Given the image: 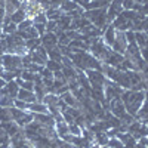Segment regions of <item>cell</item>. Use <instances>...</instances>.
<instances>
[{
    "label": "cell",
    "instance_id": "cell-1",
    "mask_svg": "<svg viewBox=\"0 0 148 148\" xmlns=\"http://www.w3.org/2000/svg\"><path fill=\"white\" fill-rule=\"evenodd\" d=\"M121 101L126 107V111L129 114L136 117L138 111L141 110L142 104H144V99H145V90H139V92H135V90H125L121 93Z\"/></svg>",
    "mask_w": 148,
    "mask_h": 148
},
{
    "label": "cell",
    "instance_id": "cell-2",
    "mask_svg": "<svg viewBox=\"0 0 148 148\" xmlns=\"http://www.w3.org/2000/svg\"><path fill=\"white\" fill-rule=\"evenodd\" d=\"M0 62H2L3 70L16 73L18 76L22 71V59L18 55H12V53H5L3 56H0Z\"/></svg>",
    "mask_w": 148,
    "mask_h": 148
},
{
    "label": "cell",
    "instance_id": "cell-3",
    "mask_svg": "<svg viewBox=\"0 0 148 148\" xmlns=\"http://www.w3.org/2000/svg\"><path fill=\"white\" fill-rule=\"evenodd\" d=\"M125 92V89L119 86L116 82H111V80H105L104 83V96H105V101L110 102L111 99H114V98H120L121 93Z\"/></svg>",
    "mask_w": 148,
    "mask_h": 148
},
{
    "label": "cell",
    "instance_id": "cell-4",
    "mask_svg": "<svg viewBox=\"0 0 148 148\" xmlns=\"http://www.w3.org/2000/svg\"><path fill=\"white\" fill-rule=\"evenodd\" d=\"M108 111H110V113L113 114L114 117H117V119H120V120L127 114L126 107H125V104H123L121 98H114V99H111V101L108 102Z\"/></svg>",
    "mask_w": 148,
    "mask_h": 148
},
{
    "label": "cell",
    "instance_id": "cell-5",
    "mask_svg": "<svg viewBox=\"0 0 148 148\" xmlns=\"http://www.w3.org/2000/svg\"><path fill=\"white\" fill-rule=\"evenodd\" d=\"M123 12L121 0H113L107 8V24H111Z\"/></svg>",
    "mask_w": 148,
    "mask_h": 148
},
{
    "label": "cell",
    "instance_id": "cell-6",
    "mask_svg": "<svg viewBox=\"0 0 148 148\" xmlns=\"http://www.w3.org/2000/svg\"><path fill=\"white\" fill-rule=\"evenodd\" d=\"M117 31V30H116ZM114 52L120 53V55H125L126 53V49H127V40H126V34L125 31H117L116 33V42L114 45L111 46Z\"/></svg>",
    "mask_w": 148,
    "mask_h": 148
},
{
    "label": "cell",
    "instance_id": "cell-7",
    "mask_svg": "<svg viewBox=\"0 0 148 148\" xmlns=\"http://www.w3.org/2000/svg\"><path fill=\"white\" fill-rule=\"evenodd\" d=\"M123 59H125V55H120V53L114 52L113 49H111V52L108 53V56L105 58V61H104L102 64H107V65H111V67H116V68L121 70Z\"/></svg>",
    "mask_w": 148,
    "mask_h": 148
},
{
    "label": "cell",
    "instance_id": "cell-8",
    "mask_svg": "<svg viewBox=\"0 0 148 148\" xmlns=\"http://www.w3.org/2000/svg\"><path fill=\"white\" fill-rule=\"evenodd\" d=\"M40 40H42V46L46 51H51V49L58 46V36L55 33H45L40 37Z\"/></svg>",
    "mask_w": 148,
    "mask_h": 148
},
{
    "label": "cell",
    "instance_id": "cell-9",
    "mask_svg": "<svg viewBox=\"0 0 148 148\" xmlns=\"http://www.w3.org/2000/svg\"><path fill=\"white\" fill-rule=\"evenodd\" d=\"M116 28L111 25V24H108V25L104 28V31H102V40H104V43L107 45V46H113L114 45V42H116Z\"/></svg>",
    "mask_w": 148,
    "mask_h": 148
},
{
    "label": "cell",
    "instance_id": "cell-10",
    "mask_svg": "<svg viewBox=\"0 0 148 148\" xmlns=\"http://www.w3.org/2000/svg\"><path fill=\"white\" fill-rule=\"evenodd\" d=\"M71 21L73 18L68 14H64L58 21H56V25H58V31H68L71 28Z\"/></svg>",
    "mask_w": 148,
    "mask_h": 148
},
{
    "label": "cell",
    "instance_id": "cell-11",
    "mask_svg": "<svg viewBox=\"0 0 148 148\" xmlns=\"http://www.w3.org/2000/svg\"><path fill=\"white\" fill-rule=\"evenodd\" d=\"M0 126H2L5 130H6V133L9 135V136L12 138L14 135H16L22 127H19L18 126V123L16 121H6V123H0Z\"/></svg>",
    "mask_w": 148,
    "mask_h": 148
},
{
    "label": "cell",
    "instance_id": "cell-12",
    "mask_svg": "<svg viewBox=\"0 0 148 148\" xmlns=\"http://www.w3.org/2000/svg\"><path fill=\"white\" fill-rule=\"evenodd\" d=\"M16 98H18V99H21V101H24V102H28V104H33V102L37 101L34 92H30V90H25V89H19Z\"/></svg>",
    "mask_w": 148,
    "mask_h": 148
},
{
    "label": "cell",
    "instance_id": "cell-13",
    "mask_svg": "<svg viewBox=\"0 0 148 148\" xmlns=\"http://www.w3.org/2000/svg\"><path fill=\"white\" fill-rule=\"evenodd\" d=\"M28 111H30V113H33V114H36V113L46 114V113H49V108H47V105H46L45 102H37V101H36V102L30 104Z\"/></svg>",
    "mask_w": 148,
    "mask_h": 148
},
{
    "label": "cell",
    "instance_id": "cell-14",
    "mask_svg": "<svg viewBox=\"0 0 148 148\" xmlns=\"http://www.w3.org/2000/svg\"><path fill=\"white\" fill-rule=\"evenodd\" d=\"M135 40L139 49H145L148 46V34L145 31H135Z\"/></svg>",
    "mask_w": 148,
    "mask_h": 148
},
{
    "label": "cell",
    "instance_id": "cell-15",
    "mask_svg": "<svg viewBox=\"0 0 148 148\" xmlns=\"http://www.w3.org/2000/svg\"><path fill=\"white\" fill-rule=\"evenodd\" d=\"M27 18H28V16H27V12L24 10V9H21V8L16 9L14 14L10 15V21L14 22V24H16V25H18V24H21L24 19H27Z\"/></svg>",
    "mask_w": 148,
    "mask_h": 148
},
{
    "label": "cell",
    "instance_id": "cell-16",
    "mask_svg": "<svg viewBox=\"0 0 148 148\" xmlns=\"http://www.w3.org/2000/svg\"><path fill=\"white\" fill-rule=\"evenodd\" d=\"M55 130H56L58 136H59L61 139H64L67 135L70 133V130H68V125H67L65 121H56V123H55Z\"/></svg>",
    "mask_w": 148,
    "mask_h": 148
},
{
    "label": "cell",
    "instance_id": "cell-17",
    "mask_svg": "<svg viewBox=\"0 0 148 148\" xmlns=\"http://www.w3.org/2000/svg\"><path fill=\"white\" fill-rule=\"evenodd\" d=\"M10 148H36L34 142L28 141L27 138H22L18 141H10Z\"/></svg>",
    "mask_w": 148,
    "mask_h": 148
},
{
    "label": "cell",
    "instance_id": "cell-18",
    "mask_svg": "<svg viewBox=\"0 0 148 148\" xmlns=\"http://www.w3.org/2000/svg\"><path fill=\"white\" fill-rule=\"evenodd\" d=\"M59 101H61V96H58L56 93H46L43 98V102L47 107H58Z\"/></svg>",
    "mask_w": 148,
    "mask_h": 148
},
{
    "label": "cell",
    "instance_id": "cell-19",
    "mask_svg": "<svg viewBox=\"0 0 148 148\" xmlns=\"http://www.w3.org/2000/svg\"><path fill=\"white\" fill-rule=\"evenodd\" d=\"M46 18H47V21H58L61 16L64 15V12L61 10L59 8H52V9H47L46 12Z\"/></svg>",
    "mask_w": 148,
    "mask_h": 148
},
{
    "label": "cell",
    "instance_id": "cell-20",
    "mask_svg": "<svg viewBox=\"0 0 148 148\" xmlns=\"http://www.w3.org/2000/svg\"><path fill=\"white\" fill-rule=\"evenodd\" d=\"M25 12H27V16L33 19L37 14H40V12H43V10H42L40 5L37 3V2H30V5H28V8H27Z\"/></svg>",
    "mask_w": 148,
    "mask_h": 148
},
{
    "label": "cell",
    "instance_id": "cell-21",
    "mask_svg": "<svg viewBox=\"0 0 148 148\" xmlns=\"http://www.w3.org/2000/svg\"><path fill=\"white\" fill-rule=\"evenodd\" d=\"M59 9L64 12V14H70V12H73V10H77V9H80L76 3L73 2V0H64L62 3H61V6H59Z\"/></svg>",
    "mask_w": 148,
    "mask_h": 148
},
{
    "label": "cell",
    "instance_id": "cell-22",
    "mask_svg": "<svg viewBox=\"0 0 148 148\" xmlns=\"http://www.w3.org/2000/svg\"><path fill=\"white\" fill-rule=\"evenodd\" d=\"M18 33V31H16ZM24 40H30V39H37V37H40L39 33H37V30L34 28V25H31L30 28H27L25 31H22V33H18Z\"/></svg>",
    "mask_w": 148,
    "mask_h": 148
},
{
    "label": "cell",
    "instance_id": "cell-23",
    "mask_svg": "<svg viewBox=\"0 0 148 148\" xmlns=\"http://www.w3.org/2000/svg\"><path fill=\"white\" fill-rule=\"evenodd\" d=\"M28 53H30V56H31V62H36V64H39V65L45 67L46 61H47V58H46V56L40 55L37 51H31V52H28Z\"/></svg>",
    "mask_w": 148,
    "mask_h": 148
},
{
    "label": "cell",
    "instance_id": "cell-24",
    "mask_svg": "<svg viewBox=\"0 0 148 148\" xmlns=\"http://www.w3.org/2000/svg\"><path fill=\"white\" fill-rule=\"evenodd\" d=\"M19 86H18V83L15 82V80H12V82H9L8 84H6V90H8V95L9 96H12V98H16L18 96V92H19Z\"/></svg>",
    "mask_w": 148,
    "mask_h": 148
},
{
    "label": "cell",
    "instance_id": "cell-25",
    "mask_svg": "<svg viewBox=\"0 0 148 148\" xmlns=\"http://www.w3.org/2000/svg\"><path fill=\"white\" fill-rule=\"evenodd\" d=\"M108 135L107 132H96L95 133V144L99 145V147H105L108 144Z\"/></svg>",
    "mask_w": 148,
    "mask_h": 148
},
{
    "label": "cell",
    "instance_id": "cell-26",
    "mask_svg": "<svg viewBox=\"0 0 148 148\" xmlns=\"http://www.w3.org/2000/svg\"><path fill=\"white\" fill-rule=\"evenodd\" d=\"M27 111H24V110H19L16 107H12L10 108V116H12V121H19L24 116H25Z\"/></svg>",
    "mask_w": 148,
    "mask_h": 148
},
{
    "label": "cell",
    "instance_id": "cell-27",
    "mask_svg": "<svg viewBox=\"0 0 148 148\" xmlns=\"http://www.w3.org/2000/svg\"><path fill=\"white\" fill-rule=\"evenodd\" d=\"M47 59H52V61H56V62H61L62 61V55H61L58 46L51 49V51H47Z\"/></svg>",
    "mask_w": 148,
    "mask_h": 148
},
{
    "label": "cell",
    "instance_id": "cell-28",
    "mask_svg": "<svg viewBox=\"0 0 148 148\" xmlns=\"http://www.w3.org/2000/svg\"><path fill=\"white\" fill-rule=\"evenodd\" d=\"M14 101H15V98H12L9 95H3V96H0V107L12 108V107H14Z\"/></svg>",
    "mask_w": 148,
    "mask_h": 148
},
{
    "label": "cell",
    "instance_id": "cell-29",
    "mask_svg": "<svg viewBox=\"0 0 148 148\" xmlns=\"http://www.w3.org/2000/svg\"><path fill=\"white\" fill-rule=\"evenodd\" d=\"M42 45V40H40V37H37V39H30V40H25V47H27V51L31 52L34 51L36 47H39Z\"/></svg>",
    "mask_w": 148,
    "mask_h": 148
},
{
    "label": "cell",
    "instance_id": "cell-30",
    "mask_svg": "<svg viewBox=\"0 0 148 148\" xmlns=\"http://www.w3.org/2000/svg\"><path fill=\"white\" fill-rule=\"evenodd\" d=\"M6 121H12L10 108H3V107H0V123H6Z\"/></svg>",
    "mask_w": 148,
    "mask_h": 148
},
{
    "label": "cell",
    "instance_id": "cell-31",
    "mask_svg": "<svg viewBox=\"0 0 148 148\" xmlns=\"http://www.w3.org/2000/svg\"><path fill=\"white\" fill-rule=\"evenodd\" d=\"M148 114V90H145V99H144V104H142V107H141V110L138 111V114H136V119L138 117H145Z\"/></svg>",
    "mask_w": 148,
    "mask_h": 148
},
{
    "label": "cell",
    "instance_id": "cell-32",
    "mask_svg": "<svg viewBox=\"0 0 148 148\" xmlns=\"http://www.w3.org/2000/svg\"><path fill=\"white\" fill-rule=\"evenodd\" d=\"M45 67L47 68V70H51V71H59V70H62V64L61 62H56V61H52V59H47L46 61V64H45Z\"/></svg>",
    "mask_w": 148,
    "mask_h": 148
},
{
    "label": "cell",
    "instance_id": "cell-33",
    "mask_svg": "<svg viewBox=\"0 0 148 148\" xmlns=\"http://www.w3.org/2000/svg\"><path fill=\"white\" fill-rule=\"evenodd\" d=\"M0 77H2L6 83H9V82H12V80H15L16 77H19L16 73H12V71H6V70H3L2 73H0Z\"/></svg>",
    "mask_w": 148,
    "mask_h": 148
},
{
    "label": "cell",
    "instance_id": "cell-34",
    "mask_svg": "<svg viewBox=\"0 0 148 148\" xmlns=\"http://www.w3.org/2000/svg\"><path fill=\"white\" fill-rule=\"evenodd\" d=\"M33 25V19L31 18H27V19H24L21 24H18L16 25V31L18 33H22V31H25L27 28H30Z\"/></svg>",
    "mask_w": 148,
    "mask_h": 148
},
{
    "label": "cell",
    "instance_id": "cell-35",
    "mask_svg": "<svg viewBox=\"0 0 148 148\" xmlns=\"http://www.w3.org/2000/svg\"><path fill=\"white\" fill-rule=\"evenodd\" d=\"M108 148H125V145L121 144V141L117 138V136H113L108 139V144H107Z\"/></svg>",
    "mask_w": 148,
    "mask_h": 148
},
{
    "label": "cell",
    "instance_id": "cell-36",
    "mask_svg": "<svg viewBox=\"0 0 148 148\" xmlns=\"http://www.w3.org/2000/svg\"><path fill=\"white\" fill-rule=\"evenodd\" d=\"M68 130L71 135H74V136H82V127L77 125L76 121L71 123V125H68Z\"/></svg>",
    "mask_w": 148,
    "mask_h": 148
},
{
    "label": "cell",
    "instance_id": "cell-37",
    "mask_svg": "<svg viewBox=\"0 0 148 148\" xmlns=\"http://www.w3.org/2000/svg\"><path fill=\"white\" fill-rule=\"evenodd\" d=\"M34 74H36V73H31V71H28V70H22L21 74H19V77H21L22 80H25V82H34Z\"/></svg>",
    "mask_w": 148,
    "mask_h": 148
},
{
    "label": "cell",
    "instance_id": "cell-38",
    "mask_svg": "<svg viewBox=\"0 0 148 148\" xmlns=\"http://www.w3.org/2000/svg\"><path fill=\"white\" fill-rule=\"evenodd\" d=\"M14 33H16V24H14V22H9V24H6V25H3V34L6 36V34H14Z\"/></svg>",
    "mask_w": 148,
    "mask_h": 148
},
{
    "label": "cell",
    "instance_id": "cell-39",
    "mask_svg": "<svg viewBox=\"0 0 148 148\" xmlns=\"http://www.w3.org/2000/svg\"><path fill=\"white\" fill-rule=\"evenodd\" d=\"M46 22H47V18L45 12H40V14H37L33 18V24H46Z\"/></svg>",
    "mask_w": 148,
    "mask_h": 148
},
{
    "label": "cell",
    "instance_id": "cell-40",
    "mask_svg": "<svg viewBox=\"0 0 148 148\" xmlns=\"http://www.w3.org/2000/svg\"><path fill=\"white\" fill-rule=\"evenodd\" d=\"M121 5H123V10H133L136 2L135 0H121Z\"/></svg>",
    "mask_w": 148,
    "mask_h": 148
},
{
    "label": "cell",
    "instance_id": "cell-41",
    "mask_svg": "<svg viewBox=\"0 0 148 148\" xmlns=\"http://www.w3.org/2000/svg\"><path fill=\"white\" fill-rule=\"evenodd\" d=\"M14 107H16V108H19V110H24V111H28L30 104H28V102H24V101H21V99H18V98H15Z\"/></svg>",
    "mask_w": 148,
    "mask_h": 148
},
{
    "label": "cell",
    "instance_id": "cell-42",
    "mask_svg": "<svg viewBox=\"0 0 148 148\" xmlns=\"http://www.w3.org/2000/svg\"><path fill=\"white\" fill-rule=\"evenodd\" d=\"M16 9H19V8H16L14 3H10V2H5V12H6V15H12L14 12L16 10Z\"/></svg>",
    "mask_w": 148,
    "mask_h": 148
},
{
    "label": "cell",
    "instance_id": "cell-43",
    "mask_svg": "<svg viewBox=\"0 0 148 148\" xmlns=\"http://www.w3.org/2000/svg\"><path fill=\"white\" fill-rule=\"evenodd\" d=\"M43 68H45V67L36 64V62H30V64L27 65V68H24V70H28V71H31V73H40Z\"/></svg>",
    "mask_w": 148,
    "mask_h": 148
},
{
    "label": "cell",
    "instance_id": "cell-44",
    "mask_svg": "<svg viewBox=\"0 0 148 148\" xmlns=\"http://www.w3.org/2000/svg\"><path fill=\"white\" fill-rule=\"evenodd\" d=\"M56 31H58L56 21H47L46 22V33H56Z\"/></svg>",
    "mask_w": 148,
    "mask_h": 148
},
{
    "label": "cell",
    "instance_id": "cell-45",
    "mask_svg": "<svg viewBox=\"0 0 148 148\" xmlns=\"http://www.w3.org/2000/svg\"><path fill=\"white\" fill-rule=\"evenodd\" d=\"M40 76H42V79H53V71H51V70H47L46 67L40 71Z\"/></svg>",
    "mask_w": 148,
    "mask_h": 148
},
{
    "label": "cell",
    "instance_id": "cell-46",
    "mask_svg": "<svg viewBox=\"0 0 148 148\" xmlns=\"http://www.w3.org/2000/svg\"><path fill=\"white\" fill-rule=\"evenodd\" d=\"M33 25H34V28L37 30V33H39L40 37L46 33V24H33Z\"/></svg>",
    "mask_w": 148,
    "mask_h": 148
},
{
    "label": "cell",
    "instance_id": "cell-47",
    "mask_svg": "<svg viewBox=\"0 0 148 148\" xmlns=\"http://www.w3.org/2000/svg\"><path fill=\"white\" fill-rule=\"evenodd\" d=\"M74 3H76L79 8H82L83 10H86V8H88V5L90 3V0H73Z\"/></svg>",
    "mask_w": 148,
    "mask_h": 148
},
{
    "label": "cell",
    "instance_id": "cell-48",
    "mask_svg": "<svg viewBox=\"0 0 148 148\" xmlns=\"http://www.w3.org/2000/svg\"><path fill=\"white\" fill-rule=\"evenodd\" d=\"M49 2L52 3V6H53V8H59V6H61V3H62L64 0H49Z\"/></svg>",
    "mask_w": 148,
    "mask_h": 148
},
{
    "label": "cell",
    "instance_id": "cell-49",
    "mask_svg": "<svg viewBox=\"0 0 148 148\" xmlns=\"http://www.w3.org/2000/svg\"><path fill=\"white\" fill-rule=\"evenodd\" d=\"M5 15H6V12H5V8H2V6H0V22L3 21Z\"/></svg>",
    "mask_w": 148,
    "mask_h": 148
},
{
    "label": "cell",
    "instance_id": "cell-50",
    "mask_svg": "<svg viewBox=\"0 0 148 148\" xmlns=\"http://www.w3.org/2000/svg\"><path fill=\"white\" fill-rule=\"evenodd\" d=\"M6 84H8V83H6V82H5V80L2 79V77H0V89H3V88H6Z\"/></svg>",
    "mask_w": 148,
    "mask_h": 148
},
{
    "label": "cell",
    "instance_id": "cell-51",
    "mask_svg": "<svg viewBox=\"0 0 148 148\" xmlns=\"http://www.w3.org/2000/svg\"><path fill=\"white\" fill-rule=\"evenodd\" d=\"M0 6H2V8H5V0H0Z\"/></svg>",
    "mask_w": 148,
    "mask_h": 148
},
{
    "label": "cell",
    "instance_id": "cell-52",
    "mask_svg": "<svg viewBox=\"0 0 148 148\" xmlns=\"http://www.w3.org/2000/svg\"><path fill=\"white\" fill-rule=\"evenodd\" d=\"M147 19H148V16H147ZM145 33L148 34V25H147V28H145Z\"/></svg>",
    "mask_w": 148,
    "mask_h": 148
},
{
    "label": "cell",
    "instance_id": "cell-53",
    "mask_svg": "<svg viewBox=\"0 0 148 148\" xmlns=\"http://www.w3.org/2000/svg\"><path fill=\"white\" fill-rule=\"evenodd\" d=\"M18 2H19V3H22V2H24V0H18Z\"/></svg>",
    "mask_w": 148,
    "mask_h": 148
},
{
    "label": "cell",
    "instance_id": "cell-54",
    "mask_svg": "<svg viewBox=\"0 0 148 148\" xmlns=\"http://www.w3.org/2000/svg\"><path fill=\"white\" fill-rule=\"evenodd\" d=\"M145 49H148V46H147V47H145Z\"/></svg>",
    "mask_w": 148,
    "mask_h": 148
}]
</instances>
